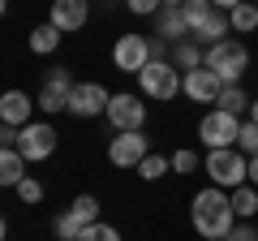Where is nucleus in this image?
Listing matches in <instances>:
<instances>
[{
    "label": "nucleus",
    "instance_id": "obj_36",
    "mask_svg": "<svg viewBox=\"0 0 258 241\" xmlns=\"http://www.w3.org/2000/svg\"><path fill=\"white\" fill-rule=\"evenodd\" d=\"M249 120H254V125H258V99L249 103Z\"/></svg>",
    "mask_w": 258,
    "mask_h": 241
},
{
    "label": "nucleus",
    "instance_id": "obj_7",
    "mask_svg": "<svg viewBox=\"0 0 258 241\" xmlns=\"http://www.w3.org/2000/svg\"><path fill=\"white\" fill-rule=\"evenodd\" d=\"M56 142H60V134H56V125H47V120H30V125L18 130V151L26 155V164L47 159L56 151Z\"/></svg>",
    "mask_w": 258,
    "mask_h": 241
},
{
    "label": "nucleus",
    "instance_id": "obj_14",
    "mask_svg": "<svg viewBox=\"0 0 258 241\" xmlns=\"http://www.w3.org/2000/svg\"><path fill=\"white\" fill-rule=\"evenodd\" d=\"M181 91L189 95L194 103H215V99H220V91H224V82H220V78H215L211 69L203 65V69H189V74H185Z\"/></svg>",
    "mask_w": 258,
    "mask_h": 241
},
{
    "label": "nucleus",
    "instance_id": "obj_26",
    "mask_svg": "<svg viewBox=\"0 0 258 241\" xmlns=\"http://www.w3.org/2000/svg\"><path fill=\"white\" fill-rule=\"evenodd\" d=\"M237 151H241V155H249V159L258 155V125H254V120H241V138H237Z\"/></svg>",
    "mask_w": 258,
    "mask_h": 241
},
{
    "label": "nucleus",
    "instance_id": "obj_29",
    "mask_svg": "<svg viewBox=\"0 0 258 241\" xmlns=\"http://www.w3.org/2000/svg\"><path fill=\"white\" fill-rule=\"evenodd\" d=\"M13 194H18L22 203H26V207H30V203H43V186H39L35 176H26V181H22V186L13 190Z\"/></svg>",
    "mask_w": 258,
    "mask_h": 241
},
{
    "label": "nucleus",
    "instance_id": "obj_11",
    "mask_svg": "<svg viewBox=\"0 0 258 241\" xmlns=\"http://www.w3.org/2000/svg\"><path fill=\"white\" fill-rule=\"evenodd\" d=\"M74 78H69V69H47L43 74V91L35 95L39 99V108L43 112H60V108H69V95H74Z\"/></svg>",
    "mask_w": 258,
    "mask_h": 241
},
{
    "label": "nucleus",
    "instance_id": "obj_9",
    "mask_svg": "<svg viewBox=\"0 0 258 241\" xmlns=\"http://www.w3.org/2000/svg\"><path fill=\"white\" fill-rule=\"evenodd\" d=\"M151 155V142H147V134L142 130H134V134H116V138L108 142V159L116 168H134L138 172V164Z\"/></svg>",
    "mask_w": 258,
    "mask_h": 241
},
{
    "label": "nucleus",
    "instance_id": "obj_28",
    "mask_svg": "<svg viewBox=\"0 0 258 241\" xmlns=\"http://www.w3.org/2000/svg\"><path fill=\"white\" fill-rule=\"evenodd\" d=\"M78 241H120V232L112 228V224H103V220H99V224H86Z\"/></svg>",
    "mask_w": 258,
    "mask_h": 241
},
{
    "label": "nucleus",
    "instance_id": "obj_8",
    "mask_svg": "<svg viewBox=\"0 0 258 241\" xmlns=\"http://www.w3.org/2000/svg\"><path fill=\"white\" fill-rule=\"evenodd\" d=\"M108 120H112V130L116 134H134V130H142L147 125V103L138 99V95H112V103H108Z\"/></svg>",
    "mask_w": 258,
    "mask_h": 241
},
{
    "label": "nucleus",
    "instance_id": "obj_22",
    "mask_svg": "<svg viewBox=\"0 0 258 241\" xmlns=\"http://www.w3.org/2000/svg\"><path fill=\"white\" fill-rule=\"evenodd\" d=\"M228 22H232V30H237V35H249V30H258V5H254V0H241L237 9L228 13Z\"/></svg>",
    "mask_w": 258,
    "mask_h": 241
},
{
    "label": "nucleus",
    "instance_id": "obj_35",
    "mask_svg": "<svg viewBox=\"0 0 258 241\" xmlns=\"http://www.w3.org/2000/svg\"><path fill=\"white\" fill-rule=\"evenodd\" d=\"M249 186H258V155L249 159Z\"/></svg>",
    "mask_w": 258,
    "mask_h": 241
},
{
    "label": "nucleus",
    "instance_id": "obj_2",
    "mask_svg": "<svg viewBox=\"0 0 258 241\" xmlns=\"http://www.w3.org/2000/svg\"><path fill=\"white\" fill-rule=\"evenodd\" d=\"M203 65L211 69L224 86H241V74L249 69V47L241 43V39H224V43L207 47V61H203Z\"/></svg>",
    "mask_w": 258,
    "mask_h": 241
},
{
    "label": "nucleus",
    "instance_id": "obj_3",
    "mask_svg": "<svg viewBox=\"0 0 258 241\" xmlns=\"http://www.w3.org/2000/svg\"><path fill=\"white\" fill-rule=\"evenodd\" d=\"M203 168H207V176H211V186L228 190V194H232L237 186H245V181H249V155H241L237 147H224V151H207Z\"/></svg>",
    "mask_w": 258,
    "mask_h": 241
},
{
    "label": "nucleus",
    "instance_id": "obj_18",
    "mask_svg": "<svg viewBox=\"0 0 258 241\" xmlns=\"http://www.w3.org/2000/svg\"><path fill=\"white\" fill-rule=\"evenodd\" d=\"M203 61H207V52H203V43H194V39H181V43H176V52H172V65L181 69V74L203 69Z\"/></svg>",
    "mask_w": 258,
    "mask_h": 241
},
{
    "label": "nucleus",
    "instance_id": "obj_16",
    "mask_svg": "<svg viewBox=\"0 0 258 241\" xmlns=\"http://www.w3.org/2000/svg\"><path fill=\"white\" fill-rule=\"evenodd\" d=\"M26 176H30V172H26V155H22L18 147H0V186L18 190Z\"/></svg>",
    "mask_w": 258,
    "mask_h": 241
},
{
    "label": "nucleus",
    "instance_id": "obj_5",
    "mask_svg": "<svg viewBox=\"0 0 258 241\" xmlns=\"http://www.w3.org/2000/svg\"><path fill=\"white\" fill-rule=\"evenodd\" d=\"M237 138H241V116H232V112H224V108H211L198 120V142H203L207 151L237 147Z\"/></svg>",
    "mask_w": 258,
    "mask_h": 241
},
{
    "label": "nucleus",
    "instance_id": "obj_10",
    "mask_svg": "<svg viewBox=\"0 0 258 241\" xmlns=\"http://www.w3.org/2000/svg\"><path fill=\"white\" fill-rule=\"evenodd\" d=\"M108 103H112V95H108V86H99V82H78L74 95H69V112L82 116V120L108 116Z\"/></svg>",
    "mask_w": 258,
    "mask_h": 241
},
{
    "label": "nucleus",
    "instance_id": "obj_32",
    "mask_svg": "<svg viewBox=\"0 0 258 241\" xmlns=\"http://www.w3.org/2000/svg\"><path fill=\"white\" fill-rule=\"evenodd\" d=\"M228 241H258V228L249 220H237V228L228 232Z\"/></svg>",
    "mask_w": 258,
    "mask_h": 241
},
{
    "label": "nucleus",
    "instance_id": "obj_33",
    "mask_svg": "<svg viewBox=\"0 0 258 241\" xmlns=\"http://www.w3.org/2000/svg\"><path fill=\"white\" fill-rule=\"evenodd\" d=\"M0 147H18V130L13 125H0Z\"/></svg>",
    "mask_w": 258,
    "mask_h": 241
},
{
    "label": "nucleus",
    "instance_id": "obj_15",
    "mask_svg": "<svg viewBox=\"0 0 258 241\" xmlns=\"http://www.w3.org/2000/svg\"><path fill=\"white\" fill-rule=\"evenodd\" d=\"M228 30H232V22H228V13L224 9H211L207 13L203 22H198V26H194V43H207V47H215V43H224V39H228Z\"/></svg>",
    "mask_w": 258,
    "mask_h": 241
},
{
    "label": "nucleus",
    "instance_id": "obj_21",
    "mask_svg": "<svg viewBox=\"0 0 258 241\" xmlns=\"http://www.w3.org/2000/svg\"><path fill=\"white\" fill-rule=\"evenodd\" d=\"M249 95H245V86H224L220 91V99H215V108H224V112H232V116H241V112H249Z\"/></svg>",
    "mask_w": 258,
    "mask_h": 241
},
{
    "label": "nucleus",
    "instance_id": "obj_38",
    "mask_svg": "<svg viewBox=\"0 0 258 241\" xmlns=\"http://www.w3.org/2000/svg\"><path fill=\"white\" fill-rule=\"evenodd\" d=\"M254 5H258V0H254Z\"/></svg>",
    "mask_w": 258,
    "mask_h": 241
},
{
    "label": "nucleus",
    "instance_id": "obj_6",
    "mask_svg": "<svg viewBox=\"0 0 258 241\" xmlns=\"http://www.w3.org/2000/svg\"><path fill=\"white\" fill-rule=\"evenodd\" d=\"M151 56H155V43H151L147 35H134V30L120 35L116 43H112V65H116L120 74H134V78H138L142 69L151 65Z\"/></svg>",
    "mask_w": 258,
    "mask_h": 241
},
{
    "label": "nucleus",
    "instance_id": "obj_19",
    "mask_svg": "<svg viewBox=\"0 0 258 241\" xmlns=\"http://www.w3.org/2000/svg\"><path fill=\"white\" fill-rule=\"evenodd\" d=\"M26 43H30V52H35V56H52L56 47H60V30H56L52 22H43V26H35V30H30V39H26Z\"/></svg>",
    "mask_w": 258,
    "mask_h": 241
},
{
    "label": "nucleus",
    "instance_id": "obj_27",
    "mask_svg": "<svg viewBox=\"0 0 258 241\" xmlns=\"http://www.w3.org/2000/svg\"><path fill=\"white\" fill-rule=\"evenodd\" d=\"M211 9H215L211 0H185V5H181L185 22H189V35H194V26H198V22H203V18H207V13H211Z\"/></svg>",
    "mask_w": 258,
    "mask_h": 241
},
{
    "label": "nucleus",
    "instance_id": "obj_31",
    "mask_svg": "<svg viewBox=\"0 0 258 241\" xmlns=\"http://www.w3.org/2000/svg\"><path fill=\"white\" fill-rule=\"evenodd\" d=\"M194 168H198V155H194V151H176V155H172V172L176 176L194 172Z\"/></svg>",
    "mask_w": 258,
    "mask_h": 241
},
{
    "label": "nucleus",
    "instance_id": "obj_24",
    "mask_svg": "<svg viewBox=\"0 0 258 241\" xmlns=\"http://www.w3.org/2000/svg\"><path fill=\"white\" fill-rule=\"evenodd\" d=\"M164 172H172V159H168V155H155V151L138 164V176H142V181H159Z\"/></svg>",
    "mask_w": 258,
    "mask_h": 241
},
{
    "label": "nucleus",
    "instance_id": "obj_25",
    "mask_svg": "<svg viewBox=\"0 0 258 241\" xmlns=\"http://www.w3.org/2000/svg\"><path fill=\"white\" fill-rule=\"evenodd\" d=\"M69 211H74L82 224H99V198L95 194H78L74 203H69Z\"/></svg>",
    "mask_w": 258,
    "mask_h": 241
},
{
    "label": "nucleus",
    "instance_id": "obj_34",
    "mask_svg": "<svg viewBox=\"0 0 258 241\" xmlns=\"http://www.w3.org/2000/svg\"><path fill=\"white\" fill-rule=\"evenodd\" d=\"M211 5H215V9H224V13H232V9L241 5V0H211Z\"/></svg>",
    "mask_w": 258,
    "mask_h": 241
},
{
    "label": "nucleus",
    "instance_id": "obj_17",
    "mask_svg": "<svg viewBox=\"0 0 258 241\" xmlns=\"http://www.w3.org/2000/svg\"><path fill=\"white\" fill-rule=\"evenodd\" d=\"M155 35L168 39V43L189 39V22H185V13H181V9H159V13H155Z\"/></svg>",
    "mask_w": 258,
    "mask_h": 241
},
{
    "label": "nucleus",
    "instance_id": "obj_13",
    "mask_svg": "<svg viewBox=\"0 0 258 241\" xmlns=\"http://www.w3.org/2000/svg\"><path fill=\"white\" fill-rule=\"evenodd\" d=\"M35 108H39V99H30L26 91H5L0 95V125L22 130V125H30V112Z\"/></svg>",
    "mask_w": 258,
    "mask_h": 241
},
{
    "label": "nucleus",
    "instance_id": "obj_37",
    "mask_svg": "<svg viewBox=\"0 0 258 241\" xmlns=\"http://www.w3.org/2000/svg\"><path fill=\"white\" fill-rule=\"evenodd\" d=\"M181 5H185V0H164V9H181Z\"/></svg>",
    "mask_w": 258,
    "mask_h": 241
},
{
    "label": "nucleus",
    "instance_id": "obj_12",
    "mask_svg": "<svg viewBox=\"0 0 258 241\" xmlns=\"http://www.w3.org/2000/svg\"><path fill=\"white\" fill-rule=\"evenodd\" d=\"M86 18H91V0H52V13H47V22H52L60 35L82 30Z\"/></svg>",
    "mask_w": 258,
    "mask_h": 241
},
{
    "label": "nucleus",
    "instance_id": "obj_20",
    "mask_svg": "<svg viewBox=\"0 0 258 241\" xmlns=\"http://www.w3.org/2000/svg\"><path fill=\"white\" fill-rule=\"evenodd\" d=\"M232 211H237V220H254L258 215V186H237L232 190Z\"/></svg>",
    "mask_w": 258,
    "mask_h": 241
},
{
    "label": "nucleus",
    "instance_id": "obj_1",
    "mask_svg": "<svg viewBox=\"0 0 258 241\" xmlns=\"http://www.w3.org/2000/svg\"><path fill=\"white\" fill-rule=\"evenodd\" d=\"M189 220L198 228L203 241H228V232L237 228V211H232V194L220 186H207L194 194L189 203Z\"/></svg>",
    "mask_w": 258,
    "mask_h": 241
},
{
    "label": "nucleus",
    "instance_id": "obj_4",
    "mask_svg": "<svg viewBox=\"0 0 258 241\" xmlns=\"http://www.w3.org/2000/svg\"><path fill=\"white\" fill-rule=\"evenodd\" d=\"M181 82H185V74L172 65V61H164V56H151V65L138 74L142 95H147V99H159V103L172 99V95L181 91Z\"/></svg>",
    "mask_w": 258,
    "mask_h": 241
},
{
    "label": "nucleus",
    "instance_id": "obj_30",
    "mask_svg": "<svg viewBox=\"0 0 258 241\" xmlns=\"http://www.w3.org/2000/svg\"><path fill=\"white\" fill-rule=\"evenodd\" d=\"M125 5H129L134 18H155V13L164 9V0H125Z\"/></svg>",
    "mask_w": 258,
    "mask_h": 241
},
{
    "label": "nucleus",
    "instance_id": "obj_23",
    "mask_svg": "<svg viewBox=\"0 0 258 241\" xmlns=\"http://www.w3.org/2000/svg\"><path fill=\"white\" fill-rule=\"evenodd\" d=\"M82 228H86V224L78 220L74 211H64V215H56V220H52V232L60 241H78V237H82Z\"/></svg>",
    "mask_w": 258,
    "mask_h": 241
}]
</instances>
